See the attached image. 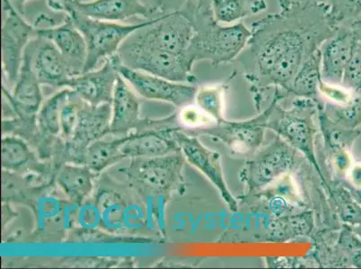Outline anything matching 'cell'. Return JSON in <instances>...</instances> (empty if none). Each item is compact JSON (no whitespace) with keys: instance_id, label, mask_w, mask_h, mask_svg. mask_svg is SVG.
Segmentation results:
<instances>
[{"instance_id":"cell-1","label":"cell","mask_w":361,"mask_h":269,"mask_svg":"<svg viewBox=\"0 0 361 269\" xmlns=\"http://www.w3.org/2000/svg\"><path fill=\"white\" fill-rule=\"evenodd\" d=\"M329 13L326 1L292 0L287 8L252 24L238 58L255 92L274 87L290 93L302 65L336 30Z\"/></svg>"},{"instance_id":"cell-2","label":"cell","mask_w":361,"mask_h":269,"mask_svg":"<svg viewBox=\"0 0 361 269\" xmlns=\"http://www.w3.org/2000/svg\"><path fill=\"white\" fill-rule=\"evenodd\" d=\"M212 0H186L195 22L193 36L185 57L195 65L199 61H209L213 65L229 63L238 58L251 37V29L244 23L221 25L215 20Z\"/></svg>"},{"instance_id":"cell-3","label":"cell","mask_w":361,"mask_h":269,"mask_svg":"<svg viewBox=\"0 0 361 269\" xmlns=\"http://www.w3.org/2000/svg\"><path fill=\"white\" fill-rule=\"evenodd\" d=\"M64 13L83 35L87 44V58L83 73L94 70L102 61L104 62L116 55L131 35L152 24L157 18L137 24L123 25L97 20L72 9H67Z\"/></svg>"},{"instance_id":"cell-4","label":"cell","mask_w":361,"mask_h":269,"mask_svg":"<svg viewBox=\"0 0 361 269\" xmlns=\"http://www.w3.org/2000/svg\"><path fill=\"white\" fill-rule=\"evenodd\" d=\"M117 55L121 63L133 70L179 83L195 84L197 82L192 73L193 65L185 56L149 47L140 44L131 35L121 46Z\"/></svg>"},{"instance_id":"cell-5","label":"cell","mask_w":361,"mask_h":269,"mask_svg":"<svg viewBox=\"0 0 361 269\" xmlns=\"http://www.w3.org/2000/svg\"><path fill=\"white\" fill-rule=\"evenodd\" d=\"M195 34L192 13L183 5L177 11L157 16L152 24L134 32L131 37L149 47L185 56Z\"/></svg>"},{"instance_id":"cell-6","label":"cell","mask_w":361,"mask_h":269,"mask_svg":"<svg viewBox=\"0 0 361 269\" xmlns=\"http://www.w3.org/2000/svg\"><path fill=\"white\" fill-rule=\"evenodd\" d=\"M320 104V101L297 97L290 111H281L278 105L279 116L274 120L270 118L266 127L276 132L279 137L290 144L293 149L303 153L321 175L314 149L316 129L310 116ZM322 178L324 179V177L322 176Z\"/></svg>"},{"instance_id":"cell-7","label":"cell","mask_w":361,"mask_h":269,"mask_svg":"<svg viewBox=\"0 0 361 269\" xmlns=\"http://www.w3.org/2000/svg\"><path fill=\"white\" fill-rule=\"evenodd\" d=\"M274 94V100L268 109L255 119L244 121L226 120L212 126L185 130V132L193 136L206 134L209 137H214L221 140L235 153L245 155L254 152L261 146L264 139L265 130L267 129L266 124L279 101L284 96V94L279 88H275Z\"/></svg>"},{"instance_id":"cell-8","label":"cell","mask_w":361,"mask_h":269,"mask_svg":"<svg viewBox=\"0 0 361 269\" xmlns=\"http://www.w3.org/2000/svg\"><path fill=\"white\" fill-rule=\"evenodd\" d=\"M118 73L140 96L149 100L165 101L177 108L195 104L197 88L195 84L179 83L166 78L133 70L121 63L117 54L111 57Z\"/></svg>"},{"instance_id":"cell-9","label":"cell","mask_w":361,"mask_h":269,"mask_svg":"<svg viewBox=\"0 0 361 269\" xmlns=\"http://www.w3.org/2000/svg\"><path fill=\"white\" fill-rule=\"evenodd\" d=\"M34 32L35 28L25 20L21 13L8 0H2V70L13 87L18 80L26 48Z\"/></svg>"},{"instance_id":"cell-10","label":"cell","mask_w":361,"mask_h":269,"mask_svg":"<svg viewBox=\"0 0 361 269\" xmlns=\"http://www.w3.org/2000/svg\"><path fill=\"white\" fill-rule=\"evenodd\" d=\"M295 165V149L286 141L276 140L245 163L241 179L249 192L266 188L288 175Z\"/></svg>"},{"instance_id":"cell-11","label":"cell","mask_w":361,"mask_h":269,"mask_svg":"<svg viewBox=\"0 0 361 269\" xmlns=\"http://www.w3.org/2000/svg\"><path fill=\"white\" fill-rule=\"evenodd\" d=\"M49 8L56 12L72 9L97 20L119 23L140 18L150 20L151 16L164 13V8L150 6L141 0H47Z\"/></svg>"},{"instance_id":"cell-12","label":"cell","mask_w":361,"mask_h":269,"mask_svg":"<svg viewBox=\"0 0 361 269\" xmlns=\"http://www.w3.org/2000/svg\"><path fill=\"white\" fill-rule=\"evenodd\" d=\"M173 137L185 158L211 180L228 208L232 212H238V201L226 182L221 155L203 145L196 136L187 134L182 130L173 131Z\"/></svg>"},{"instance_id":"cell-13","label":"cell","mask_w":361,"mask_h":269,"mask_svg":"<svg viewBox=\"0 0 361 269\" xmlns=\"http://www.w3.org/2000/svg\"><path fill=\"white\" fill-rule=\"evenodd\" d=\"M180 153L153 158H134L129 173L147 189L169 192L178 184L182 177L185 156Z\"/></svg>"},{"instance_id":"cell-14","label":"cell","mask_w":361,"mask_h":269,"mask_svg":"<svg viewBox=\"0 0 361 269\" xmlns=\"http://www.w3.org/2000/svg\"><path fill=\"white\" fill-rule=\"evenodd\" d=\"M359 38L350 26H339L322 44V80L341 85L344 71L353 57Z\"/></svg>"},{"instance_id":"cell-15","label":"cell","mask_w":361,"mask_h":269,"mask_svg":"<svg viewBox=\"0 0 361 269\" xmlns=\"http://www.w3.org/2000/svg\"><path fill=\"white\" fill-rule=\"evenodd\" d=\"M35 35L38 38L51 42L60 51L72 77L83 73L87 58V44L83 35L68 15L61 25L36 27Z\"/></svg>"},{"instance_id":"cell-16","label":"cell","mask_w":361,"mask_h":269,"mask_svg":"<svg viewBox=\"0 0 361 269\" xmlns=\"http://www.w3.org/2000/svg\"><path fill=\"white\" fill-rule=\"evenodd\" d=\"M119 73L113 61L108 58L97 70L71 77L68 87L87 103L99 106L111 104Z\"/></svg>"},{"instance_id":"cell-17","label":"cell","mask_w":361,"mask_h":269,"mask_svg":"<svg viewBox=\"0 0 361 269\" xmlns=\"http://www.w3.org/2000/svg\"><path fill=\"white\" fill-rule=\"evenodd\" d=\"M178 127L147 130L124 136L121 153L123 158H153L180 153L173 131Z\"/></svg>"},{"instance_id":"cell-18","label":"cell","mask_w":361,"mask_h":269,"mask_svg":"<svg viewBox=\"0 0 361 269\" xmlns=\"http://www.w3.org/2000/svg\"><path fill=\"white\" fill-rule=\"evenodd\" d=\"M41 85L32 63V49L29 44L12 94H8L4 87L3 94L16 114L35 115L40 110L44 100Z\"/></svg>"},{"instance_id":"cell-19","label":"cell","mask_w":361,"mask_h":269,"mask_svg":"<svg viewBox=\"0 0 361 269\" xmlns=\"http://www.w3.org/2000/svg\"><path fill=\"white\" fill-rule=\"evenodd\" d=\"M36 74L42 85L68 87L71 75L67 62L51 42L38 38L30 42Z\"/></svg>"},{"instance_id":"cell-20","label":"cell","mask_w":361,"mask_h":269,"mask_svg":"<svg viewBox=\"0 0 361 269\" xmlns=\"http://www.w3.org/2000/svg\"><path fill=\"white\" fill-rule=\"evenodd\" d=\"M140 115L139 98L130 89L127 82L119 75L111 101L109 133L121 137L126 136L131 130H139V127H143L144 125L150 124L141 120Z\"/></svg>"},{"instance_id":"cell-21","label":"cell","mask_w":361,"mask_h":269,"mask_svg":"<svg viewBox=\"0 0 361 269\" xmlns=\"http://www.w3.org/2000/svg\"><path fill=\"white\" fill-rule=\"evenodd\" d=\"M111 119V104L94 106L84 101L73 136L68 144L82 154L90 144L109 133Z\"/></svg>"},{"instance_id":"cell-22","label":"cell","mask_w":361,"mask_h":269,"mask_svg":"<svg viewBox=\"0 0 361 269\" xmlns=\"http://www.w3.org/2000/svg\"><path fill=\"white\" fill-rule=\"evenodd\" d=\"M94 173L85 165H65L59 170L57 182L71 201L81 204L94 188Z\"/></svg>"},{"instance_id":"cell-23","label":"cell","mask_w":361,"mask_h":269,"mask_svg":"<svg viewBox=\"0 0 361 269\" xmlns=\"http://www.w3.org/2000/svg\"><path fill=\"white\" fill-rule=\"evenodd\" d=\"M211 6L215 20L226 25L257 15L268 8L265 0H212Z\"/></svg>"},{"instance_id":"cell-24","label":"cell","mask_w":361,"mask_h":269,"mask_svg":"<svg viewBox=\"0 0 361 269\" xmlns=\"http://www.w3.org/2000/svg\"><path fill=\"white\" fill-rule=\"evenodd\" d=\"M123 141L124 136L111 140L94 141L82 152L80 165L90 167L94 173H100L108 166L123 159L121 153Z\"/></svg>"},{"instance_id":"cell-25","label":"cell","mask_w":361,"mask_h":269,"mask_svg":"<svg viewBox=\"0 0 361 269\" xmlns=\"http://www.w3.org/2000/svg\"><path fill=\"white\" fill-rule=\"evenodd\" d=\"M321 67L319 49L302 65L292 84L290 94L319 101L318 94H320L319 83L322 80Z\"/></svg>"},{"instance_id":"cell-26","label":"cell","mask_w":361,"mask_h":269,"mask_svg":"<svg viewBox=\"0 0 361 269\" xmlns=\"http://www.w3.org/2000/svg\"><path fill=\"white\" fill-rule=\"evenodd\" d=\"M319 115V125L322 133H323L324 145L327 151L345 149L350 150L353 144L360 134V131L349 130L334 123L328 118L322 109V104L318 107Z\"/></svg>"},{"instance_id":"cell-27","label":"cell","mask_w":361,"mask_h":269,"mask_svg":"<svg viewBox=\"0 0 361 269\" xmlns=\"http://www.w3.org/2000/svg\"><path fill=\"white\" fill-rule=\"evenodd\" d=\"M71 88L66 87L54 96L49 98L37 113L38 130L45 136H57L61 134V111L62 105L70 94Z\"/></svg>"},{"instance_id":"cell-28","label":"cell","mask_w":361,"mask_h":269,"mask_svg":"<svg viewBox=\"0 0 361 269\" xmlns=\"http://www.w3.org/2000/svg\"><path fill=\"white\" fill-rule=\"evenodd\" d=\"M35 157L24 140L15 136H6L1 141V165L8 172H18Z\"/></svg>"},{"instance_id":"cell-29","label":"cell","mask_w":361,"mask_h":269,"mask_svg":"<svg viewBox=\"0 0 361 269\" xmlns=\"http://www.w3.org/2000/svg\"><path fill=\"white\" fill-rule=\"evenodd\" d=\"M228 82L224 83L204 85L198 88L195 103L203 111L213 118L216 123L226 120L224 118L225 92Z\"/></svg>"},{"instance_id":"cell-30","label":"cell","mask_w":361,"mask_h":269,"mask_svg":"<svg viewBox=\"0 0 361 269\" xmlns=\"http://www.w3.org/2000/svg\"><path fill=\"white\" fill-rule=\"evenodd\" d=\"M322 109L334 123L349 130H356L361 125V99L357 95L347 104L328 103Z\"/></svg>"},{"instance_id":"cell-31","label":"cell","mask_w":361,"mask_h":269,"mask_svg":"<svg viewBox=\"0 0 361 269\" xmlns=\"http://www.w3.org/2000/svg\"><path fill=\"white\" fill-rule=\"evenodd\" d=\"M312 228L310 215L302 214L271 223V238L282 239L307 235Z\"/></svg>"},{"instance_id":"cell-32","label":"cell","mask_w":361,"mask_h":269,"mask_svg":"<svg viewBox=\"0 0 361 269\" xmlns=\"http://www.w3.org/2000/svg\"><path fill=\"white\" fill-rule=\"evenodd\" d=\"M337 247L343 265L361 268V239L350 225H345L341 229Z\"/></svg>"},{"instance_id":"cell-33","label":"cell","mask_w":361,"mask_h":269,"mask_svg":"<svg viewBox=\"0 0 361 269\" xmlns=\"http://www.w3.org/2000/svg\"><path fill=\"white\" fill-rule=\"evenodd\" d=\"M333 199L336 202L338 214L344 224L361 225V206L353 198L345 186H334Z\"/></svg>"},{"instance_id":"cell-34","label":"cell","mask_w":361,"mask_h":269,"mask_svg":"<svg viewBox=\"0 0 361 269\" xmlns=\"http://www.w3.org/2000/svg\"><path fill=\"white\" fill-rule=\"evenodd\" d=\"M330 18L334 27L350 26L360 19L361 0H330Z\"/></svg>"},{"instance_id":"cell-35","label":"cell","mask_w":361,"mask_h":269,"mask_svg":"<svg viewBox=\"0 0 361 269\" xmlns=\"http://www.w3.org/2000/svg\"><path fill=\"white\" fill-rule=\"evenodd\" d=\"M361 99V40L357 41L353 57L344 71L341 84Z\"/></svg>"},{"instance_id":"cell-36","label":"cell","mask_w":361,"mask_h":269,"mask_svg":"<svg viewBox=\"0 0 361 269\" xmlns=\"http://www.w3.org/2000/svg\"><path fill=\"white\" fill-rule=\"evenodd\" d=\"M179 120L188 130L201 129L216 123L213 118L193 104L182 108L179 113Z\"/></svg>"},{"instance_id":"cell-37","label":"cell","mask_w":361,"mask_h":269,"mask_svg":"<svg viewBox=\"0 0 361 269\" xmlns=\"http://www.w3.org/2000/svg\"><path fill=\"white\" fill-rule=\"evenodd\" d=\"M319 93L330 103L336 104H349L355 94L343 85L330 84L322 80L319 83Z\"/></svg>"},{"instance_id":"cell-38","label":"cell","mask_w":361,"mask_h":269,"mask_svg":"<svg viewBox=\"0 0 361 269\" xmlns=\"http://www.w3.org/2000/svg\"><path fill=\"white\" fill-rule=\"evenodd\" d=\"M331 165L340 175H346L350 167L353 166V160L350 155V151L345 149H337L328 151Z\"/></svg>"},{"instance_id":"cell-39","label":"cell","mask_w":361,"mask_h":269,"mask_svg":"<svg viewBox=\"0 0 361 269\" xmlns=\"http://www.w3.org/2000/svg\"><path fill=\"white\" fill-rule=\"evenodd\" d=\"M350 184L361 189V163H354L347 173Z\"/></svg>"},{"instance_id":"cell-40","label":"cell","mask_w":361,"mask_h":269,"mask_svg":"<svg viewBox=\"0 0 361 269\" xmlns=\"http://www.w3.org/2000/svg\"><path fill=\"white\" fill-rule=\"evenodd\" d=\"M345 186V188L349 190L350 195L353 196V198L355 199V201L361 206V189L356 188L350 184V182L344 183L343 184Z\"/></svg>"},{"instance_id":"cell-41","label":"cell","mask_w":361,"mask_h":269,"mask_svg":"<svg viewBox=\"0 0 361 269\" xmlns=\"http://www.w3.org/2000/svg\"><path fill=\"white\" fill-rule=\"evenodd\" d=\"M9 2L11 3L14 8L19 13H21L23 15L25 14V6L26 3L29 1V0H8Z\"/></svg>"},{"instance_id":"cell-42","label":"cell","mask_w":361,"mask_h":269,"mask_svg":"<svg viewBox=\"0 0 361 269\" xmlns=\"http://www.w3.org/2000/svg\"><path fill=\"white\" fill-rule=\"evenodd\" d=\"M350 27L353 29L354 32H355L357 38L361 40V19L359 20L354 22L353 25L350 26Z\"/></svg>"},{"instance_id":"cell-43","label":"cell","mask_w":361,"mask_h":269,"mask_svg":"<svg viewBox=\"0 0 361 269\" xmlns=\"http://www.w3.org/2000/svg\"><path fill=\"white\" fill-rule=\"evenodd\" d=\"M292 0H279V4H280L281 9L287 8L290 5Z\"/></svg>"},{"instance_id":"cell-44","label":"cell","mask_w":361,"mask_h":269,"mask_svg":"<svg viewBox=\"0 0 361 269\" xmlns=\"http://www.w3.org/2000/svg\"><path fill=\"white\" fill-rule=\"evenodd\" d=\"M353 231L356 232V234L361 239V225L351 226Z\"/></svg>"},{"instance_id":"cell-45","label":"cell","mask_w":361,"mask_h":269,"mask_svg":"<svg viewBox=\"0 0 361 269\" xmlns=\"http://www.w3.org/2000/svg\"><path fill=\"white\" fill-rule=\"evenodd\" d=\"M321 1H326V2H329L330 0H321Z\"/></svg>"}]
</instances>
